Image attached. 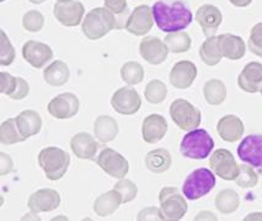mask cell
Here are the masks:
<instances>
[{
  "label": "cell",
  "instance_id": "1",
  "mask_svg": "<svg viewBox=\"0 0 262 221\" xmlns=\"http://www.w3.org/2000/svg\"><path fill=\"white\" fill-rule=\"evenodd\" d=\"M153 16L160 31L171 33L179 32L190 26L192 22V13L185 3L180 0L165 2L159 0L153 5Z\"/></svg>",
  "mask_w": 262,
  "mask_h": 221
},
{
  "label": "cell",
  "instance_id": "2",
  "mask_svg": "<svg viewBox=\"0 0 262 221\" xmlns=\"http://www.w3.org/2000/svg\"><path fill=\"white\" fill-rule=\"evenodd\" d=\"M117 27L118 21L112 11L107 8H94L83 20L81 30L88 38L96 41L105 37L108 32Z\"/></svg>",
  "mask_w": 262,
  "mask_h": 221
},
{
  "label": "cell",
  "instance_id": "3",
  "mask_svg": "<svg viewBox=\"0 0 262 221\" xmlns=\"http://www.w3.org/2000/svg\"><path fill=\"white\" fill-rule=\"evenodd\" d=\"M38 163L48 180L59 181L68 171L71 155L57 146H48L39 151Z\"/></svg>",
  "mask_w": 262,
  "mask_h": 221
},
{
  "label": "cell",
  "instance_id": "4",
  "mask_svg": "<svg viewBox=\"0 0 262 221\" xmlns=\"http://www.w3.org/2000/svg\"><path fill=\"white\" fill-rule=\"evenodd\" d=\"M214 148L213 138L205 129H193L185 135L180 144V151L192 160H205Z\"/></svg>",
  "mask_w": 262,
  "mask_h": 221
},
{
  "label": "cell",
  "instance_id": "5",
  "mask_svg": "<svg viewBox=\"0 0 262 221\" xmlns=\"http://www.w3.org/2000/svg\"><path fill=\"white\" fill-rule=\"evenodd\" d=\"M215 186V176L211 169H194L187 176L182 186L184 195L190 201H197L208 194Z\"/></svg>",
  "mask_w": 262,
  "mask_h": 221
},
{
  "label": "cell",
  "instance_id": "6",
  "mask_svg": "<svg viewBox=\"0 0 262 221\" xmlns=\"http://www.w3.org/2000/svg\"><path fill=\"white\" fill-rule=\"evenodd\" d=\"M159 202L164 220L179 221L187 213V202L175 187H164L159 193Z\"/></svg>",
  "mask_w": 262,
  "mask_h": 221
},
{
  "label": "cell",
  "instance_id": "7",
  "mask_svg": "<svg viewBox=\"0 0 262 221\" xmlns=\"http://www.w3.org/2000/svg\"><path fill=\"white\" fill-rule=\"evenodd\" d=\"M170 116L173 123L186 132L199 128L202 120V114L199 108L182 99L175 100L170 106Z\"/></svg>",
  "mask_w": 262,
  "mask_h": 221
},
{
  "label": "cell",
  "instance_id": "8",
  "mask_svg": "<svg viewBox=\"0 0 262 221\" xmlns=\"http://www.w3.org/2000/svg\"><path fill=\"white\" fill-rule=\"evenodd\" d=\"M95 161L99 165V167H101L102 171H105L111 177L117 178V180H122V178L126 177L128 171H129V163H128L126 157L114 149H110V148L102 149L99 156H96Z\"/></svg>",
  "mask_w": 262,
  "mask_h": 221
},
{
  "label": "cell",
  "instance_id": "9",
  "mask_svg": "<svg viewBox=\"0 0 262 221\" xmlns=\"http://www.w3.org/2000/svg\"><path fill=\"white\" fill-rule=\"evenodd\" d=\"M209 166L218 177L224 181H235L239 175L240 165H237L235 157L227 149H218L212 154Z\"/></svg>",
  "mask_w": 262,
  "mask_h": 221
},
{
  "label": "cell",
  "instance_id": "10",
  "mask_svg": "<svg viewBox=\"0 0 262 221\" xmlns=\"http://www.w3.org/2000/svg\"><path fill=\"white\" fill-rule=\"evenodd\" d=\"M154 22L153 9L148 5H139L126 19L124 29L135 36H145L153 29Z\"/></svg>",
  "mask_w": 262,
  "mask_h": 221
},
{
  "label": "cell",
  "instance_id": "11",
  "mask_svg": "<svg viewBox=\"0 0 262 221\" xmlns=\"http://www.w3.org/2000/svg\"><path fill=\"white\" fill-rule=\"evenodd\" d=\"M112 108L123 116H132L141 110L142 99L133 87L124 86L118 89L111 99Z\"/></svg>",
  "mask_w": 262,
  "mask_h": 221
},
{
  "label": "cell",
  "instance_id": "12",
  "mask_svg": "<svg viewBox=\"0 0 262 221\" xmlns=\"http://www.w3.org/2000/svg\"><path fill=\"white\" fill-rule=\"evenodd\" d=\"M80 102L74 93L64 92L52 99L47 106L48 113L57 119H71L77 116Z\"/></svg>",
  "mask_w": 262,
  "mask_h": 221
},
{
  "label": "cell",
  "instance_id": "13",
  "mask_svg": "<svg viewBox=\"0 0 262 221\" xmlns=\"http://www.w3.org/2000/svg\"><path fill=\"white\" fill-rule=\"evenodd\" d=\"M54 16L67 27H75L83 21L85 8L78 0H66L54 4Z\"/></svg>",
  "mask_w": 262,
  "mask_h": 221
},
{
  "label": "cell",
  "instance_id": "14",
  "mask_svg": "<svg viewBox=\"0 0 262 221\" xmlns=\"http://www.w3.org/2000/svg\"><path fill=\"white\" fill-rule=\"evenodd\" d=\"M237 156L252 167L262 168V134H251L237 146Z\"/></svg>",
  "mask_w": 262,
  "mask_h": 221
},
{
  "label": "cell",
  "instance_id": "15",
  "mask_svg": "<svg viewBox=\"0 0 262 221\" xmlns=\"http://www.w3.org/2000/svg\"><path fill=\"white\" fill-rule=\"evenodd\" d=\"M139 53H141L142 58L149 64L159 65L166 60L169 50H167L164 41L155 37V36H148L141 41Z\"/></svg>",
  "mask_w": 262,
  "mask_h": 221
},
{
  "label": "cell",
  "instance_id": "16",
  "mask_svg": "<svg viewBox=\"0 0 262 221\" xmlns=\"http://www.w3.org/2000/svg\"><path fill=\"white\" fill-rule=\"evenodd\" d=\"M23 57L33 68L41 69L53 58V51L42 42L27 41L23 47Z\"/></svg>",
  "mask_w": 262,
  "mask_h": 221
},
{
  "label": "cell",
  "instance_id": "17",
  "mask_svg": "<svg viewBox=\"0 0 262 221\" xmlns=\"http://www.w3.org/2000/svg\"><path fill=\"white\" fill-rule=\"evenodd\" d=\"M30 210L35 213H48L53 211L60 205V195L57 190L43 188L38 189L29 198L27 202Z\"/></svg>",
  "mask_w": 262,
  "mask_h": 221
},
{
  "label": "cell",
  "instance_id": "18",
  "mask_svg": "<svg viewBox=\"0 0 262 221\" xmlns=\"http://www.w3.org/2000/svg\"><path fill=\"white\" fill-rule=\"evenodd\" d=\"M197 78V66L190 60H181L172 66L169 80L173 87L180 90L188 89Z\"/></svg>",
  "mask_w": 262,
  "mask_h": 221
},
{
  "label": "cell",
  "instance_id": "19",
  "mask_svg": "<svg viewBox=\"0 0 262 221\" xmlns=\"http://www.w3.org/2000/svg\"><path fill=\"white\" fill-rule=\"evenodd\" d=\"M196 21L200 23L202 32L207 37L215 35L217 30L223 21V15L217 7L211 4H205L199 8L196 13Z\"/></svg>",
  "mask_w": 262,
  "mask_h": 221
},
{
  "label": "cell",
  "instance_id": "20",
  "mask_svg": "<svg viewBox=\"0 0 262 221\" xmlns=\"http://www.w3.org/2000/svg\"><path fill=\"white\" fill-rule=\"evenodd\" d=\"M167 122L165 117L161 114H150L145 117L142 126V137L143 140L148 144H157L167 133Z\"/></svg>",
  "mask_w": 262,
  "mask_h": 221
},
{
  "label": "cell",
  "instance_id": "21",
  "mask_svg": "<svg viewBox=\"0 0 262 221\" xmlns=\"http://www.w3.org/2000/svg\"><path fill=\"white\" fill-rule=\"evenodd\" d=\"M237 85L243 91L256 93L262 87V64L258 62H251L244 66L237 77Z\"/></svg>",
  "mask_w": 262,
  "mask_h": 221
},
{
  "label": "cell",
  "instance_id": "22",
  "mask_svg": "<svg viewBox=\"0 0 262 221\" xmlns=\"http://www.w3.org/2000/svg\"><path fill=\"white\" fill-rule=\"evenodd\" d=\"M71 148L78 159L94 160L99 150V144L89 133L81 132L72 138Z\"/></svg>",
  "mask_w": 262,
  "mask_h": 221
},
{
  "label": "cell",
  "instance_id": "23",
  "mask_svg": "<svg viewBox=\"0 0 262 221\" xmlns=\"http://www.w3.org/2000/svg\"><path fill=\"white\" fill-rule=\"evenodd\" d=\"M218 46L222 56L229 60L242 59L246 53V44L240 36L223 33L218 36Z\"/></svg>",
  "mask_w": 262,
  "mask_h": 221
},
{
  "label": "cell",
  "instance_id": "24",
  "mask_svg": "<svg viewBox=\"0 0 262 221\" xmlns=\"http://www.w3.org/2000/svg\"><path fill=\"white\" fill-rule=\"evenodd\" d=\"M244 123L237 116L228 114L219 119L217 124V132L219 137L227 143H235L243 137L244 134Z\"/></svg>",
  "mask_w": 262,
  "mask_h": 221
},
{
  "label": "cell",
  "instance_id": "25",
  "mask_svg": "<svg viewBox=\"0 0 262 221\" xmlns=\"http://www.w3.org/2000/svg\"><path fill=\"white\" fill-rule=\"evenodd\" d=\"M15 120H16L17 128H19L21 135L25 139L38 134L42 129V118L36 111H23L15 117Z\"/></svg>",
  "mask_w": 262,
  "mask_h": 221
},
{
  "label": "cell",
  "instance_id": "26",
  "mask_svg": "<svg viewBox=\"0 0 262 221\" xmlns=\"http://www.w3.org/2000/svg\"><path fill=\"white\" fill-rule=\"evenodd\" d=\"M95 138L101 143H110L115 140L120 133V127L115 118L111 116H99L94 123Z\"/></svg>",
  "mask_w": 262,
  "mask_h": 221
},
{
  "label": "cell",
  "instance_id": "27",
  "mask_svg": "<svg viewBox=\"0 0 262 221\" xmlns=\"http://www.w3.org/2000/svg\"><path fill=\"white\" fill-rule=\"evenodd\" d=\"M121 204H123L121 194L116 189H112L96 198L94 203V211L99 216L106 217L114 214L121 207Z\"/></svg>",
  "mask_w": 262,
  "mask_h": 221
},
{
  "label": "cell",
  "instance_id": "28",
  "mask_svg": "<svg viewBox=\"0 0 262 221\" xmlns=\"http://www.w3.org/2000/svg\"><path fill=\"white\" fill-rule=\"evenodd\" d=\"M71 78L68 65L63 60H54L43 70L45 81L51 86H63Z\"/></svg>",
  "mask_w": 262,
  "mask_h": 221
},
{
  "label": "cell",
  "instance_id": "29",
  "mask_svg": "<svg viewBox=\"0 0 262 221\" xmlns=\"http://www.w3.org/2000/svg\"><path fill=\"white\" fill-rule=\"evenodd\" d=\"M172 159L170 153L165 149H155L145 156V166L154 174H163L171 167Z\"/></svg>",
  "mask_w": 262,
  "mask_h": 221
},
{
  "label": "cell",
  "instance_id": "30",
  "mask_svg": "<svg viewBox=\"0 0 262 221\" xmlns=\"http://www.w3.org/2000/svg\"><path fill=\"white\" fill-rule=\"evenodd\" d=\"M200 57L202 62L209 66H214L221 63L223 56H222L221 50H219L217 36L207 37L200 48Z\"/></svg>",
  "mask_w": 262,
  "mask_h": 221
},
{
  "label": "cell",
  "instance_id": "31",
  "mask_svg": "<svg viewBox=\"0 0 262 221\" xmlns=\"http://www.w3.org/2000/svg\"><path fill=\"white\" fill-rule=\"evenodd\" d=\"M203 95L209 105H222L227 99V87L223 81L218 79H211L203 86Z\"/></svg>",
  "mask_w": 262,
  "mask_h": 221
},
{
  "label": "cell",
  "instance_id": "32",
  "mask_svg": "<svg viewBox=\"0 0 262 221\" xmlns=\"http://www.w3.org/2000/svg\"><path fill=\"white\" fill-rule=\"evenodd\" d=\"M215 207L222 214H233L239 209V194L233 189H223L215 197Z\"/></svg>",
  "mask_w": 262,
  "mask_h": 221
},
{
  "label": "cell",
  "instance_id": "33",
  "mask_svg": "<svg viewBox=\"0 0 262 221\" xmlns=\"http://www.w3.org/2000/svg\"><path fill=\"white\" fill-rule=\"evenodd\" d=\"M167 50L171 53H185L191 48L192 39L187 32L179 31L167 33L164 38Z\"/></svg>",
  "mask_w": 262,
  "mask_h": 221
},
{
  "label": "cell",
  "instance_id": "34",
  "mask_svg": "<svg viewBox=\"0 0 262 221\" xmlns=\"http://www.w3.org/2000/svg\"><path fill=\"white\" fill-rule=\"evenodd\" d=\"M26 139L21 135L15 118H10L0 126V143L4 145H13L23 143Z\"/></svg>",
  "mask_w": 262,
  "mask_h": 221
},
{
  "label": "cell",
  "instance_id": "35",
  "mask_svg": "<svg viewBox=\"0 0 262 221\" xmlns=\"http://www.w3.org/2000/svg\"><path fill=\"white\" fill-rule=\"evenodd\" d=\"M121 78L128 85H138L144 79V68L138 62H127L121 68Z\"/></svg>",
  "mask_w": 262,
  "mask_h": 221
},
{
  "label": "cell",
  "instance_id": "36",
  "mask_svg": "<svg viewBox=\"0 0 262 221\" xmlns=\"http://www.w3.org/2000/svg\"><path fill=\"white\" fill-rule=\"evenodd\" d=\"M144 96L148 102L153 105H159L165 101L167 96L166 85L160 80L149 81L144 90Z\"/></svg>",
  "mask_w": 262,
  "mask_h": 221
},
{
  "label": "cell",
  "instance_id": "37",
  "mask_svg": "<svg viewBox=\"0 0 262 221\" xmlns=\"http://www.w3.org/2000/svg\"><path fill=\"white\" fill-rule=\"evenodd\" d=\"M235 183L242 188H252L258 183V175L251 165H240L239 175L236 176Z\"/></svg>",
  "mask_w": 262,
  "mask_h": 221
},
{
  "label": "cell",
  "instance_id": "38",
  "mask_svg": "<svg viewBox=\"0 0 262 221\" xmlns=\"http://www.w3.org/2000/svg\"><path fill=\"white\" fill-rule=\"evenodd\" d=\"M23 26L29 32H38L45 26V16L37 10H30L24 15Z\"/></svg>",
  "mask_w": 262,
  "mask_h": 221
},
{
  "label": "cell",
  "instance_id": "39",
  "mask_svg": "<svg viewBox=\"0 0 262 221\" xmlns=\"http://www.w3.org/2000/svg\"><path fill=\"white\" fill-rule=\"evenodd\" d=\"M114 189L117 190L121 194L122 203H123V204H127V203L135 201L137 193H138V187L136 186V183L129 180H124V178H122L121 181H118V182L115 184Z\"/></svg>",
  "mask_w": 262,
  "mask_h": 221
},
{
  "label": "cell",
  "instance_id": "40",
  "mask_svg": "<svg viewBox=\"0 0 262 221\" xmlns=\"http://www.w3.org/2000/svg\"><path fill=\"white\" fill-rule=\"evenodd\" d=\"M2 35V42H0V65L7 66L13 64L15 59V48L11 44L10 39L8 38L4 30L0 31Z\"/></svg>",
  "mask_w": 262,
  "mask_h": 221
},
{
  "label": "cell",
  "instance_id": "41",
  "mask_svg": "<svg viewBox=\"0 0 262 221\" xmlns=\"http://www.w3.org/2000/svg\"><path fill=\"white\" fill-rule=\"evenodd\" d=\"M249 50L255 56L262 58V22L256 23L250 31V37L248 42Z\"/></svg>",
  "mask_w": 262,
  "mask_h": 221
},
{
  "label": "cell",
  "instance_id": "42",
  "mask_svg": "<svg viewBox=\"0 0 262 221\" xmlns=\"http://www.w3.org/2000/svg\"><path fill=\"white\" fill-rule=\"evenodd\" d=\"M0 79H2V89H0V91L4 93V95L10 96L16 90L17 79L19 78L13 77V75L9 74L7 71H3L0 74Z\"/></svg>",
  "mask_w": 262,
  "mask_h": 221
},
{
  "label": "cell",
  "instance_id": "43",
  "mask_svg": "<svg viewBox=\"0 0 262 221\" xmlns=\"http://www.w3.org/2000/svg\"><path fill=\"white\" fill-rule=\"evenodd\" d=\"M137 220L147 221V220H154V221H161L164 220L163 214H161L160 208L157 207H148L141 210L137 215Z\"/></svg>",
  "mask_w": 262,
  "mask_h": 221
},
{
  "label": "cell",
  "instance_id": "44",
  "mask_svg": "<svg viewBox=\"0 0 262 221\" xmlns=\"http://www.w3.org/2000/svg\"><path fill=\"white\" fill-rule=\"evenodd\" d=\"M103 3H105V8L118 16L127 13V0H103Z\"/></svg>",
  "mask_w": 262,
  "mask_h": 221
},
{
  "label": "cell",
  "instance_id": "45",
  "mask_svg": "<svg viewBox=\"0 0 262 221\" xmlns=\"http://www.w3.org/2000/svg\"><path fill=\"white\" fill-rule=\"evenodd\" d=\"M30 92V86L29 84H27V81L25 79L23 78H19L17 79V86H16V90L11 93L9 97L11 100H15V101H19V100H24L26 97L27 95H29Z\"/></svg>",
  "mask_w": 262,
  "mask_h": 221
},
{
  "label": "cell",
  "instance_id": "46",
  "mask_svg": "<svg viewBox=\"0 0 262 221\" xmlns=\"http://www.w3.org/2000/svg\"><path fill=\"white\" fill-rule=\"evenodd\" d=\"M14 171V161L5 153H0V176H7Z\"/></svg>",
  "mask_w": 262,
  "mask_h": 221
},
{
  "label": "cell",
  "instance_id": "47",
  "mask_svg": "<svg viewBox=\"0 0 262 221\" xmlns=\"http://www.w3.org/2000/svg\"><path fill=\"white\" fill-rule=\"evenodd\" d=\"M206 219L218 220L217 217H215V215L212 214V213H209V211H203V213H200L196 217H194V220H206Z\"/></svg>",
  "mask_w": 262,
  "mask_h": 221
},
{
  "label": "cell",
  "instance_id": "48",
  "mask_svg": "<svg viewBox=\"0 0 262 221\" xmlns=\"http://www.w3.org/2000/svg\"><path fill=\"white\" fill-rule=\"evenodd\" d=\"M229 2L234 5V7L245 8V7H249V5L251 4L252 0H229Z\"/></svg>",
  "mask_w": 262,
  "mask_h": 221
},
{
  "label": "cell",
  "instance_id": "49",
  "mask_svg": "<svg viewBox=\"0 0 262 221\" xmlns=\"http://www.w3.org/2000/svg\"><path fill=\"white\" fill-rule=\"evenodd\" d=\"M245 221H250V220H262V213H252L249 214L248 216L244 219Z\"/></svg>",
  "mask_w": 262,
  "mask_h": 221
},
{
  "label": "cell",
  "instance_id": "50",
  "mask_svg": "<svg viewBox=\"0 0 262 221\" xmlns=\"http://www.w3.org/2000/svg\"><path fill=\"white\" fill-rule=\"evenodd\" d=\"M30 2H31L32 4H42V3H45L46 0H30Z\"/></svg>",
  "mask_w": 262,
  "mask_h": 221
},
{
  "label": "cell",
  "instance_id": "51",
  "mask_svg": "<svg viewBox=\"0 0 262 221\" xmlns=\"http://www.w3.org/2000/svg\"><path fill=\"white\" fill-rule=\"evenodd\" d=\"M57 2H66V0H57Z\"/></svg>",
  "mask_w": 262,
  "mask_h": 221
},
{
  "label": "cell",
  "instance_id": "52",
  "mask_svg": "<svg viewBox=\"0 0 262 221\" xmlns=\"http://www.w3.org/2000/svg\"><path fill=\"white\" fill-rule=\"evenodd\" d=\"M260 92H261V95H262V87H261V90H260Z\"/></svg>",
  "mask_w": 262,
  "mask_h": 221
},
{
  "label": "cell",
  "instance_id": "53",
  "mask_svg": "<svg viewBox=\"0 0 262 221\" xmlns=\"http://www.w3.org/2000/svg\"><path fill=\"white\" fill-rule=\"evenodd\" d=\"M0 2H5V0H0Z\"/></svg>",
  "mask_w": 262,
  "mask_h": 221
}]
</instances>
